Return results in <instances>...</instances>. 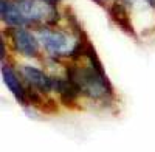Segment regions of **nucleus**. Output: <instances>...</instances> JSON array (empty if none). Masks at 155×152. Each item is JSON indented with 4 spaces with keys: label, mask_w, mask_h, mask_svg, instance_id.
<instances>
[{
    "label": "nucleus",
    "mask_w": 155,
    "mask_h": 152,
    "mask_svg": "<svg viewBox=\"0 0 155 152\" xmlns=\"http://www.w3.org/2000/svg\"><path fill=\"white\" fill-rule=\"evenodd\" d=\"M22 74L27 79V82L30 85H33V88H36V90L42 92V93H48L56 85V79H51L50 76H47L44 71H41L36 67H30V65L23 67Z\"/></svg>",
    "instance_id": "39448f33"
},
{
    "label": "nucleus",
    "mask_w": 155,
    "mask_h": 152,
    "mask_svg": "<svg viewBox=\"0 0 155 152\" xmlns=\"http://www.w3.org/2000/svg\"><path fill=\"white\" fill-rule=\"evenodd\" d=\"M110 14L113 17V20L120 25V27L127 31V33H132V27L129 25V17H127V11L121 3H113V6L110 8Z\"/></svg>",
    "instance_id": "6e6552de"
},
{
    "label": "nucleus",
    "mask_w": 155,
    "mask_h": 152,
    "mask_svg": "<svg viewBox=\"0 0 155 152\" xmlns=\"http://www.w3.org/2000/svg\"><path fill=\"white\" fill-rule=\"evenodd\" d=\"M39 39H41L42 45L45 47V50L53 55V56H64V55H73L76 45H70L68 37L61 33V31H54V30H48L44 28L39 31Z\"/></svg>",
    "instance_id": "7ed1b4c3"
},
{
    "label": "nucleus",
    "mask_w": 155,
    "mask_h": 152,
    "mask_svg": "<svg viewBox=\"0 0 155 152\" xmlns=\"http://www.w3.org/2000/svg\"><path fill=\"white\" fill-rule=\"evenodd\" d=\"M2 78H3V82L6 84V87L9 88V92L17 98V101L25 103V101H27V90H25V87L20 84L16 71L9 65H5V64L2 65Z\"/></svg>",
    "instance_id": "423d86ee"
},
{
    "label": "nucleus",
    "mask_w": 155,
    "mask_h": 152,
    "mask_svg": "<svg viewBox=\"0 0 155 152\" xmlns=\"http://www.w3.org/2000/svg\"><path fill=\"white\" fill-rule=\"evenodd\" d=\"M14 6L20 16L22 25L53 22L58 16L54 6L45 0H16Z\"/></svg>",
    "instance_id": "f03ea898"
},
{
    "label": "nucleus",
    "mask_w": 155,
    "mask_h": 152,
    "mask_svg": "<svg viewBox=\"0 0 155 152\" xmlns=\"http://www.w3.org/2000/svg\"><path fill=\"white\" fill-rule=\"evenodd\" d=\"M12 36V44H14L16 50L27 56V58H36L39 55V44L37 39L27 30H22V28H14L11 33Z\"/></svg>",
    "instance_id": "20e7f679"
},
{
    "label": "nucleus",
    "mask_w": 155,
    "mask_h": 152,
    "mask_svg": "<svg viewBox=\"0 0 155 152\" xmlns=\"http://www.w3.org/2000/svg\"><path fill=\"white\" fill-rule=\"evenodd\" d=\"M67 76L68 81L76 85L79 93H84L92 99L107 98L112 92L102 68L93 67L92 64H88V67H67Z\"/></svg>",
    "instance_id": "f257e3e1"
},
{
    "label": "nucleus",
    "mask_w": 155,
    "mask_h": 152,
    "mask_svg": "<svg viewBox=\"0 0 155 152\" xmlns=\"http://www.w3.org/2000/svg\"><path fill=\"white\" fill-rule=\"evenodd\" d=\"M147 2H149V3H150V5L155 8V0H147Z\"/></svg>",
    "instance_id": "1a4fd4ad"
},
{
    "label": "nucleus",
    "mask_w": 155,
    "mask_h": 152,
    "mask_svg": "<svg viewBox=\"0 0 155 152\" xmlns=\"http://www.w3.org/2000/svg\"><path fill=\"white\" fill-rule=\"evenodd\" d=\"M54 90L59 92L64 103H74L78 95H79V90L76 88V85L73 82H70L68 79H56Z\"/></svg>",
    "instance_id": "0eeeda50"
},
{
    "label": "nucleus",
    "mask_w": 155,
    "mask_h": 152,
    "mask_svg": "<svg viewBox=\"0 0 155 152\" xmlns=\"http://www.w3.org/2000/svg\"><path fill=\"white\" fill-rule=\"evenodd\" d=\"M45 2H48V3H54V2H58V0H45Z\"/></svg>",
    "instance_id": "9d476101"
}]
</instances>
